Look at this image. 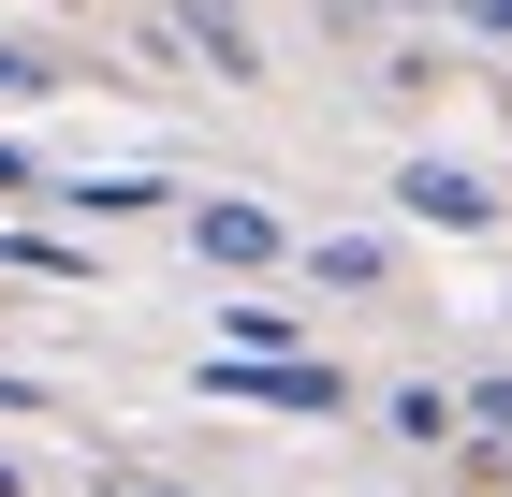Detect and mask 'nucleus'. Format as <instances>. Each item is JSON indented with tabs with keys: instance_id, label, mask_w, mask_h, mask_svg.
Segmentation results:
<instances>
[{
	"instance_id": "dca6fc26",
	"label": "nucleus",
	"mask_w": 512,
	"mask_h": 497,
	"mask_svg": "<svg viewBox=\"0 0 512 497\" xmlns=\"http://www.w3.org/2000/svg\"><path fill=\"white\" fill-rule=\"evenodd\" d=\"M0 497H15V468H0Z\"/></svg>"
},
{
	"instance_id": "7ed1b4c3",
	"label": "nucleus",
	"mask_w": 512,
	"mask_h": 497,
	"mask_svg": "<svg viewBox=\"0 0 512 497\" xmlns=\"http://www.w3.org/2000/svg\"><path fill=\"white\" fill-rule=\"evenodd\" d=\"M395 220H425V234H483V220H498V191H483L469 161H395Z\"/></svg>"
},
{
	"instance_id": "ddd939ff",
	"label": "nucleus",
	"mask_w": 512,
	"mask_h": 497,
	"mask_svg": "<svg viewBox=\"0 0 512 497\" xmlns=\"http://www.w3.org/2000/svg\"><path fill=\"white\" fill-rule=\"evenodd\" d=\"M30 191H44V161H30V147H0V205H30Z\"/></svg>"
},
{
	"instance_id": "f03ea898",
	"label": "nucleus",
	"mask_w": 512,
	"mask_h": 497,
	"mask_svg": "<svg viewBox=\"0 0 512 497\" xmlns=\"http://www.w3.org/2000/svg\"><path fill=\"white\" fill-rule=\"evenodd\" d=\"M191 249H205L220 278H264L293 234H278V205H249V191H191Z\"/></svg>"
},
{
	"instance_id": "20e7f679",
	"label": "nucleus",
	"mask_w": 512,
	"mask_h": 497,
	"mask_svg": "<svg viewBox=\"0 0 512 497\" xmlns=\"http://www.w3.org/2000/svg\"><path fill=\"white\" fill-rule=\"evenodd\" d=\"M176 44H191L220 88H264V44H249V15H235V0H176Z\"/></svg>"
},
{
	"instance_id": "4468645a",
	"label": "nucleus",
	"mask_w": 512,
	"mask_h": 497,
	"mask_svg": "<svg viewBox=\"0 0 512 497\" xmlns=\"http://www.w3.org/2000/svg\"><path fill=\"white\" fill-rule=\"evenodd\" d=\"M454 15H469V30H483V44H512V0H454Z\"/></svg>"
},
{
	"instance_id": "1a4fd4ad",
	"label": "nucleus",
	"mask_w": 512,
	"mask_h": 497,
	"mask_svg": "<svg viewBox=\"0 0 512 497\" xmlns=\"http://www.w3.org/2000/svg\"><path fill=\"white\" fill-rule=\"evenodd\" d=\"M454 424H469V439H498V454H512V366H498V381H454Z\"/></svg>"
},
{
	"instance_id": "f257e3e1",
	"label": "nucleus",
	"mask_w": 512,
	"mask_h": 497,
	"mask_svg": "<svg viewBox=\"0 0 512 497\" xmlns=\"http://www.w3.org/2000/svg\"><path fill=\"white\" fill-rule=\"evenodd\" d=\"M205 395H235V410H352V381L322 366V351H278V366H249V351H205Z\"/></svg>"
},
{
	"instance_id": "39448f33",
	"label": "nucleus",
	"mask_w": 512,
	"mask_h": 497,
	"mask_svg": "<svg viewBox=\"0 0 512 497\" xmlns=\"http://www.w3.org/2000/svg\"><path fill=\"white\" fill-rule=\"evenodd\" d=\"M30 205H59V220H161V205H176V176H44Z\"/></svg>"
},
{
	"instance_id": "f8f14e48",
	"label": "nucleus",
	"mask_w": 512,
	"mask_h": 497,
	"mask_svg": "<svg viewBox=\"0 0 512 497\" xmlns=\"http://www.w3.org/2000/svg\"><path fill=\"white\" fill-rule=\"evenodd\" d=\"M88 497H191V483H176V468H132V454H103V468H88Z\"/></svg>"
},
{
	"instance_id": "0eeeda50",
	"label": "nucleus",
	"mask_w": 512,
	"mask_h": 497,
	"mask_svg": "<svg viewBox=\"0 0 512 497\" xmlns=\"http://www.w3.org/2000/svg\"><path fill=\"white\" fill-rule=\"evenodd\" d=\"M381 424L410 439V454H454V439H469V424H454V381H395V395H381Z\"/></svg>"
},
{
	"instance_id": "6e6552de",
	"label": "nucleus",
	"mask_w": 512,
	"mask_h": 497,
	"mask_svg": "<svg viewBox=\"0 0 512 497\" xmlns=\"http://www.w3.org/2000/svg\"><path fill=\"white\" fill-rule=\"evenodd\" d=\"M308 278H322V293H381V278H395V249H381V234H322V249H308Z\"/></svg>"
},
{
	"instance_id": "2eb2a0df",
	"label": "nucleus",
	"mask_w": 512,
	"mask_h": 497,
	"mask_svg": "<svg viewBox=\"0 0 512 497\" xmlns=\"http://www.w3.org/2000/svg\"><path fill=\"white\" fill-rule=\"evenodd\" d=\"M0 410H44V381H30V366H0Z\"/></svg>"
},
{
	"instance_id": "423d86ee",
	"label": "nucleus",
	"mask_w": 512,
	"mask_h": 497,
	"mask_svg": "<svg viewBox=\"0 0 512 497\" xmlns=\"http://www.w3.org/2000/svg\"><path fill=\"white\" fill-rule=\"evenodd\" d=\"M220 351L278 366V351H308V307H278V293H235V307H220Z\"/></svg>"
},
{
	"instance_id": "9d476101",
	"label": "nucleus",
	"mask_w": 512,
	"mask_h": 497,
	"mask_svg": "<svg viewBox=\"0 0 512 497\" xmlns=\"http://www.w3.org/2000/svg\"><path fill=\"white\" fill-rule=\"evenodd\" d=\"M44 88H74V74H59L44 44H0V117H15V103H44Z\"/></svg>"
},
{
	"instance_id": "9b49d317",
	"label": "nucleus",
	"mask_w": 512,
	"mask_h": 497,
	"mask_svg": "<svg viewBox=\"0 0 512 497\" xmlns=\"http://www.w3.org/2000/svg\"><path fill=\"white\" fill-rule=\"evenodd\" d=\"M0 278H88V249H59V234H0Z\"/></svg>"
}]
</instances>
